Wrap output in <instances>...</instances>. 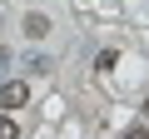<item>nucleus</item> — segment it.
<instances>
[{
    "instance_id": "0eeeda50",
    "label": "nucleus",
    "mask_w": 149,
    "mask_h": 139,
    "mask_svg": "<svg viewBox=\"0 0 149 139\" xmlns=\"http://www.w3.org/2000/svg\"><path fill=\"white\" fill-rule=\"evenodd\" d=\"M144 114H149V99H144Z\"/></svg>"
},
{
    "instance_id": "f03ea898",
    "label": "nucleus",
    "mask_w": 149,
    "mask_h": 139,
    "mask_svg": "<svg viewBox=\"0 0 149 139\" xmlns=\"http://www.w3.org/2000/svg\"><path fill=\"white\" fill-rule=\"evenodd\" d=\"M25 35H30V40H45V35H50V20H45V15H25Z\"/></svg>"
},
{
    "instance_id": "20e7f679",
    "label": "nucleus",
    "mask_w": 149,
    "mask_h": 139,
    "mask_svg": "<svg viewBox=\"0 0 149 139\" xmlns=\"http://www.w3.org/2000/svg\"><path fill=\"white\" fill-rule=\"evenodd\" d=\"M25 70H30V75H45V70H50V60H45V55H30V60H25Z\"/></svg>"
},
{
    "instance_id": "423d86ee",
    "label": "nucleus",
    "mask_w": 149,
    "mask_h": 139,
    "mask_svg": "<svg viewBox=\"0 0 149 139\" xmlns=\"http://www.w3.org/2000/svg\"><path fill=\"white\" fill-rule=\"evenodd\" d=\"M119 139H149V129H144V124H134V129H124Z\"/></svg>"
},
{
    "instance_id": "39448f33",
    "label": "nucleus",
    "mask_w": 149,
    "mask_h": 139,
    "mask_svg": "<svg viewBox=\"0 0 149 139\" xmlns=\"http://www.w3.org/2000/svg\"><path fill=\"white\" fill-rule=\"evenodd\" d=\"M0 139H20V129H15V119H10V114L0 119Z\"/></svg>"
},
{
    "instance_id": "f257e3e1",
    "label": "nucleus",
    "mask_w": 149,
    "mask_h": 139,
    "mask_svg": "<svg viewBox=\"0 0 149 139\" xmlns=\"http://www.w3.org/2000/svg\"><path fill=\"white\" fill-rule=\"evenodd\" d=\"M25 99H30L25 80H5V85H0V109H5V114H15V109H20Z\"/></svg>"
},
{
    "instance_id": "7ed1b4c3",
    "label": "nucleus",
    "mask_w": 149,
    "mask_h": 139,
    "mask_svg": "<svg viewBox=\"0 0 149 139\" xmlns=\"http://www.w3.org/2000/svg\"><path fill=\"white\" fill-rule=\"evenodd\" d=\"M95 65H100V70H114V65H119V50H100Z\"/></svg>"
}]
</instances>
